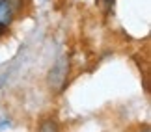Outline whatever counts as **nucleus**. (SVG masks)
Segmentation results:
<instances>
[{"label": "nucleus", "mask_w": 151, "mask_h": 132, "mask_svg": "<svg viewBox=\"0 0 151 132\" xmlns=\"http://www.w3.org/2000/svg\"><path fill=\"white\" fill-rule=\"evenodd\" d=\"M15 9H17L15 0H0V36L8 30L9 22L13 21Z\"/></svg>", "instance_id": "f03ea898"}, {"label": "nucleus", "mask_w": 151, "mask_h": 132, "mask_svg": "<svg viewBox=\"0 0 151 132\" xmlns=\"http://www.w3.org/2000/svg\"><path fill=\"white\" fill-rule=\"evenodd\" d=\"M39 132H58V123L54 119H43L39 125Z\"/></svg>", "instance_id": "7ed1b4c3"}, {"label": "nucleus", "mask_w": 151, "mask_h": 132, "mask_svg": "<svg viewBox=\"0 0 151 132\" xmlns=\"http://www.w3.org/2000/svg\"><path fill=\"white\" fill-rule=\"evenodd\" d=\"M99 4H104V6H106V8H112L114 0H99Z\"/></svg>", "instance_id": "20e7f679"}, {"label": "nucleus", "mask_w": 151, "mask_h": 132, "mask_svg": "<svg viewBox=\"0 0 151 132\" xmlns=\"http://www.w3.org/2000/svg\"><path fill=\"white\" fill-rule=\"evenodd\" d=\"M67 69H69V60H67V56H62V58L56 61V65L50 69V73L47 76V82L52 89L58 91V89L63 88V84H65V80H67Z\"/></svg>", "instance_id": "f257e3e1"}]
</instances>
